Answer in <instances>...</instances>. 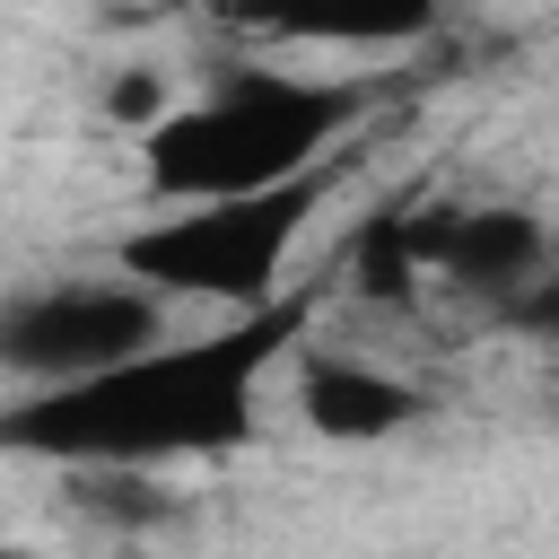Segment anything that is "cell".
Masks as SVG:
<instances>
[{
	"label": "cell",
	"mask_w": 559,
	"mask_h": 559,
	"mask_svg": "<svg viewBox=\"0 0 559 559\" xmlns=\"http://www.w3.org/2000/svg\"><path fill=\"white\" fill-rule=\"evenodd\" d=\"M314 323V288L280 297L262 314H236L201 341H157L87 384L61 393H17L0 411V454L26 463H61V472H157V463H201V454H236L253 437V402L262 376L306 341Z\"/></svg>",
	"instance_id": "obj_1"
},
{
	"label": "cell",
	"mask_w": 559,
	"mask_h": 559,
	"mask_svg": "<svg viewBox=\"0 0 559 559\" xmlns=\"http://www.w3.org/2000/svg\"><path fill=\"white\" fill-rule=\"evenodd\" d=\"M411 87V70H271L227 61L192 105H166L140 131V183L166 210L280 192L297 175H323L358 131Z\"/></svg>",
	"instance_id": "obj_2"
},
{
	"label": "cell",
	"mask_w": 559,
	"mask_h": 559,
	"mask_svg": "<svg viewBox=\"0 0 559 559\" xmlns=\"http://www.w3.org/2000/svg\"><path fill=\"white\" fill-rule=\"evenodd\" d=\"M332 183H341V157H332L323 175L280 183V192L166 210V218L131 227V236L114 245V271H122L131 288H148L157 306L201 297V306H227V314H262V306H280V271H288L306 218L332 201Z\"/></svg>",
	"instance_id": "obj_3"
},
{
	"label": "cell",
	"mask_w": 559,
	"mask_h": 559,
	"mask_svg": "<svg viewBox=\"0 0 559 559\" xmlns=\"http://www.w3.org/2000/svg\"><path fill=\"white\" fill-rule=\"evenodd\" d=\"M157 341H166V306L131 280H44L0 306V376H17L26 393L87 384Z\"/></svg>",
	"instance_id": "obj_4"
},
{
	"label": "cell",
	"mask_w": 559,
	"mask_h": 559,
	"mask_svg": "<svg viewBox=\"0 0 559 559\" xmlns=\"http://www.w3.org/2000/svg\"><path fill=\"white\" fill-rule=\"evenodd\" d=\"M411 253H419V280H445L489 314L515 306L533 280H550V227L515 201H428L411 218Z\"/></svg>",
	"instance_id": "obj_5"
},
{
	"label": "cell",
	"mask_w": 559,
	"mask_h": 559,
	"mask_svg": "<svg viewBox=\"0 0 559 559\" xmlns=\"http://www.w3.org/2000/svg\"><path fill=\"white\" fill-rule=\"evenodd\" d=\"M288 367H297V419H306L314 437L376 445V437H393V428L428 419V393H419L411 376H393V367L358 358V349L297 341V349H288Z\"/></svg>",
	"instance_id": "obj_6"
},
{
	"label": "cell",
	"mask_w": 559,
	"mask_h": 559,
	"mask_svg": "<svg viewBox=\"0 0 559 559\" xmlns=\"http://www.w3.org/2000/svg\"><path fill=\"white\" fill-rule=\"evenodd\" d=\"M411 218H419V201H393V210H376L358 236H349V253H341V271H349V297L358 306H376V314H419V253H411Z\"/></svg>",
	"instance_id": "obj_7"
},
{
	"label": "cell",
	"mask_w": 559,
	"mask_h": 559,
	"mask_svg": "<svg viewBox=\"0 0 559 559\" xmlns=\"http://www.w3.org/2000/svg\"><path fill=\"white\" fill-rule=\"evenodd\" d=\"M70 507L114 524V533H157L175 515V489L157 472H70Z\"/></svg>",
	"instance_id": "obj_8"
},
{
	"label": "cell",
	"mask_w": 559,
	"mask_h": 559,
	"mask_svg": "<svg viewBox=\"0 0 559 559\" xmlns=\"http://www.w3.org/2000/svg\"><path fill=\"white\" fill-rule=\"evenodd\" d=\"M157 114H166V87H157L148 70H131V79H114V122H131V140H140V131H148Z\"/></svg>",
	"instance_id": "obj_9"
},
{
	"label": "cell",
	"mask_w": 559,
	"mask_h": 559,
	"mask_svg": "<svg viewBox=\"0 0 559 559\" xmlns=\"http://www.w3.org/2000/svg\"><path fill=\"white\" fill-rule=\"evenodd\" d=\"M0 559H35V550H0Z\"/></svg>",
	"instance_id": "obj_10"
}]
</instances>
